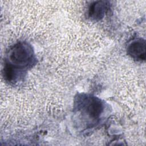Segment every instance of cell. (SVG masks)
Instances as JSON below:
<instances>
[{"label":"cell","instance_id":"277c9868","mask_svg":"<svg viewBox=\"0 0 146 146\" xmlns=\"http://www.w3.org/2000/svg\"><path fill=\"white\" fill-rule=\"evenodd\" d=\"M102 104L98 100H94L90 102L87 107V111L89 114L92 117L98 116L102 111Z\"/></svg>","mask_w":146,"mask_h":146},{"label":"cell","instance_id":"3957f363","mask_svg":"<svg viewBox=\"0 0 146 146\" xmlns=\"http://www.w3.org/2000/svg\"><path fill=\"white\" fill-rule=\"evenodd\" d=\"M102 2H97L92 5L90 8L89 15L90 17L94 19L101 18L104 12L105 6Z\"/></svg>","mask_w":146,"mask_h":146},{"label":"cell","instance_id":"7a4b0ae2","mask_svg":"<svg viewBox=\"0 0 146 146\" xmlns=\"http://www.w3.org/2000/svg\"><path fill=\"white\" fill-rule=\"evenodd\" d=\"M128 53L134 58L143 59L145 58V43L141 39L133 41L128 48Z\"/></svg>","mask_w":146,"mask_h":146},{"label":"cell","instance_id":"6da1fadb","mask_svg":"<svg viewBox=\"0 0 146 146\" xmlns=\"http://www.w3.org/2000/svg\"><path fill=\"white\" fill-rule=\"evenodd\" d=\"M32 56V50L30 46L25 44H18L12 48L10 52V59L13 63L25 65Z\"/></svg>","mask_w":146,"mask_h":146}]
</instances>
